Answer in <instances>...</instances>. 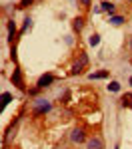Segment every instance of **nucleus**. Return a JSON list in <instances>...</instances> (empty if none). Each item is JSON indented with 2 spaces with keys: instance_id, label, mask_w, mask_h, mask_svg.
I'll return each mask as SVG.
<instances>
[{
  "instance_id": "f257e3e1",
  "label": "nucleus",
  "mask_w": 132,
  "mask_h": 149,
  "mask_svg": "<svg viewBox=\"0 0 132 149\" xmlns=\"http://www.w3.org/2000/svg\"><path fill=\"white\" fill-rule=\"evenodd\" d=\"M50 109H52V103H50V102H46V100H36V102H34V111H32V115H34V117H40V115L48 113Z\"/></svg>"
},
{
  "instance_id": "f03ea898",
  "label": "nucleus",
  "mask_w": 132,
  "mask_h": 149,
  "mask_svg": "<svg viewBox=\"0 0 132 149\" xmlns=\"http://www.w3.org/2000/svg\"><path fill=\"white\" fill-rule=\"evenodd\" d=\"M54 74H42L40 78H38V81H36V88L38 90H46V88H50L52 84H54Z\"/></svg>"
},
{
  "instance_id": "7ed1b4c3",
  "label": "nucleus",
  "mask_w": 132,
  "mask_h": 149,
  "mask_svg": "<svg viewBox=\"0 0 132 149\" xmlns=\"http://www.w3.org/2000/svg\"><path fill=\"white\" fill-rule=\"evenodd\" d=\"M86 66H88V56H86V54L82 52V54H80V60H78V62H76L74 66H72L70 74H72V76H78V74H80V72H82Z\"/></svg>"
},
{
  "instance_id": "20e7f679",
  "label": "nucleus",
  "mask_w": 132,
  "mask_h": 149,
  "mask_svg": "<svg viewBox=\"0 0 132 149\" xmlns=\"http://www.w3.org/2000/svg\"><path fill=\"white\" fill-rule=\"evenodd\" d=\"M70 141H72V143H82V141H88V139H86V131H84V127H74V129H72Z\"/></svg>"
},
{
  "instance_id": "39448f33",
  "label": "nucleus",
  "mask_w": 132,
  "mask_h": 149,
  "mask_svg": "<svg viewBox=\"0 0 132 149\" xmlns=\"http://www.w3.org/2000/svg\"><path fill=\"white\" fill-rule=\"evenodd\" d=\"M10 81L18 88V90H24V80H22V72H20V68H14V72H12V76H10Z\"/></svg>"
},
{
  "instance_id": "423d86ee",
  "label": "nucleus",
  "mask_w": 132,
  "mask_h": 149,
  "mask_svg": "<svg viewBox=\"0 0 132 149\" xmlns=\"http://www.w3.org/2000/svg\"><path fill=\"white\" fill-rule=\"evenodd\" d=\"M86 149H104V141H102V137H98V135L88 137V141H86Z\"/></svg>"
},
{
  "instance_id": "0eeeda50",
  "label": "nucleus",
  "mask_w": 132,
  "mask_h": 149,
  "mask_svg": "<svg viewBox=\"0 0 132 149\" xmlns=\"http://www.w3.org/2000/svg\"><path fill=\"white\" fill-rule=\"evenodd\" d=\"M100 10H102V12H108V14L112 16V14H114V10H116V6H114L110 0H104V2L100 4Z\"/></svg>"
},
{
  "instance_id": "6e6552de",
  "label": "nucleus",
  "mask_w": 132,
  "mask_h": 149,
  "mask_svg": "<svg viewBox=\"0 0 132 149\" xmlns=\"http://www.w3.org/2000/svg\"><path fill=\"white\" fill-rule=\"evenodd\" d=\"M72 28H74V32H80L84 28V18L82 16H76V18L72 20Z\"/></svg>"
},
{
  "instance_id": "1a4fd4ad",
  "label": "nucleus",
  "mask_w": 132,
  "mask_h": 149,
  "mask_svg": "<svg viewBox=\"0 0 132 149\" xmlns=\"http://www.w3.org/2000/svg\"><path fill=\"white\" fill-rule=\"evenodd\" d=\"M14 36H16V24H14V20H10L8 22V42H14Z\"/></svg>"
},
{
  "instance_id": "9d476101",
  "label": "nucleus",
  "mask_w": 132,
  "mask_h": 149,
  "mask_svg": "<svg viewBox=\"0 0 132 149\" xmlns=\"http://www.w3.org/2000/svg\"><path fill=\"white\" fill-rule=\"evenodd\" d=\"M120 105L122 107H132V93H126L120 97Z\"/></svg>"
},
{
  "instance_id": "9b49d317",
  "label": "nucleus",
  "mask_w": 132,
  "mask_h": 149,
  "mask_svg": "<svg viewBox=\"0 0 132 149\" xmlns=\"http://www.w3.org/2000/svg\"><path fill=\"white\" fill-rule=\"evenodd\" d=\"M88 78L90 80H104V78H108V72L104 70V72H92V74H88Z\"/></svg>"
},
{
  "instance_id": "f8f14e48",
  "label": "nucleus",
  "mask_w": 132,
  "mask_h": 149,
  "mask_svg": "<svg viewBox=\"0 0 132 149\" xmlns=\"http://www.w3.org/2000/svg\"><path fill=\"white\" fill-rule=\"evenodd\" d=\"M108 22L112 24V26H120V24H124V16H110Z\"/></svg>"
},
{
  "instance_id": "ddd939ff",
  "label": "nucleus",
  "mask_w": 132,
  "mask_h": 149,
  "mask_svg": "<svg viewBox=\"0 0 132 149\" xmlns=\"http://www.w3.org/2000/svg\"><path fill=\"white\" fill-rule=\"evenodd\" d=\"M106 88H108V92H112V93L120 92V84H118V81H110V84H108Z\"/></svg>"
},
{
  "instance_id": "4468645a",
  "label": "nucleus",
  "mask_w": 132,
  "mask_h": 149,
  "mask_svg": "<svg viewBox=\"0 0 132 149\" xmlns=\"http://www.w3.org/2000/svg\"><path fill=\"white\" fill-rule=\"evenodd\" d=\"M88 44H90V46H98V44H100V36H98V34H92V36H90V38H88Z\"/></svg>"
},
{
  "instance_id": "2eb2a0df",
  "label": "nucleus",
  "mask_w": 132,
  "mask_h": 149,
  "mask_svg": "<svg viewBox=\"0 0 132 149\" xmlns=\"http://www.w3.org/2000/svg\"><path fill=\"white\" fill-rule=\"evenodd\" d=\"M30 26H32V20H30V18H24V24H22V28H20V34H24Z\"/></svg>"
},
{
  "instance_id": "dca6fc26",
  "label": "nucleus",
  "mask_w": 132,
  "mask_h": 149,
  "mask_svg": "<svg viewBox=\"0 0 132 149\" xmlns=\"http://www.w3.org/2000/svg\"><path fill=\"white\" fill-rule=\"evenodd\" d=\"M2 102H4V105H6V103H10L12 102V95L8 92H4V93H2Z\"/></svg>"
},
{
  "instance_id": "f3484780",
  "label": "nucleus",
  "mask_w": 132,
  "mask_h": 149,
  "mask_svg": "<svg viewBox=\"0 0 132 149\" xmlns=\"http://www.w3.org/2000/svg\"><path fill=\"white\" fill-rule=\"evenodd\" d=\"M32 2H34V0H20V8H28Z\"/></svg>"
},
{
  "instance_id": "a211bd4d",
  "label": "nucleus",
  "mask_w": 132,
  "mask_h": 149,
  "mask_svg": "<svg viewBox=\"0 0 132 149\" xmlns=\"http://www.w3.org/2000/svg\"><path fill=\"white\" fill-rule=\"evenodd\" d=\"M78 2H80V4H82L84 8H88V6H90V0H78Z\"/></svg>"
},
{
  "instance_id": "6ab92c4d",
  "label": "nucleus",
  "mask_w": 132,
  "mask_h": 149,
  "mask_svg": "<svg viewBox=\"0 0 132 149\" xmlns=\"http://www.w3.org/2000/svg\"><path fill=\"white\" fill-rule=\"evenodd\" d=\"M128 84H130V86H132V78H130V80H128Z\"/></svg>"
},
{
  "instance_id": "aec40b11",
  "label": "nucleus",
  "mask_w": 132,
  "mask_h": 149,
  "mask_svg": "<svg viewBox=\"0 0 132 149\" xmlns=\"http://www.w3.org/2000/svg\"><path fill=\"white\" fill-rule=\"evenodd\" d=\"M130 50H132V38H130Z\"/></svg>"
},
{
  "instance_id": "412c9836",
  "label": "nucleus",
  "mask_w": 132,
  "mask_h": 149,
  "mask_svg": "<svg viewBox=\"0 0 132 149\" xmlns=\"http://www.w3.org/2000/svg\"><path fill=\"white\" fill-rule=\"evenodd\" d=\"M128 2H132V0H128Z\"/></svg>"
}]
</instances>
